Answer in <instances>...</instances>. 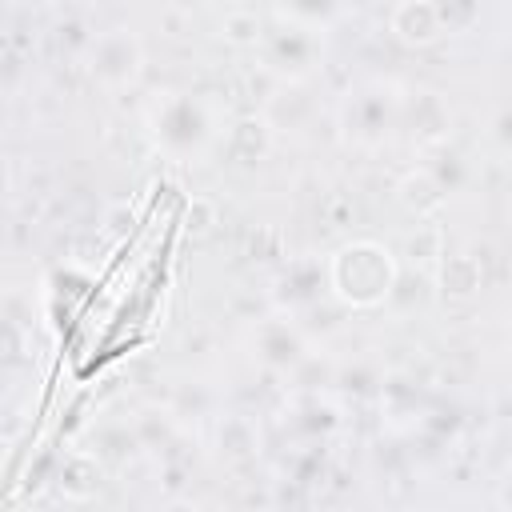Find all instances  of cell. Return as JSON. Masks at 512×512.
Listing matches in <instances>:
<instances>
[{
    "mask_svg": "<svg viewBox=\"0 0 512 512\" xmlns=\"http://www.w3.org/2000/svg\"><path fill=\"white\" fill-rule=\"evenodd\" d=\"M140 68V52H136V40L124 36V32H112V36H100L96 48H92V72L104 80V84H128Z\"/></svg>",
    "mask_w": 512,
    "mask_h": 512,
    "instance_id": "7a4b0ae2",
    "label": "cell"
},
{
    "mask_svg": "<svg viewBox=\"0 0 512 512\" xmlns=\"http://www.w3.org/2000/svg\"><path fill=\"white\" fill-rule=\"evenodd\" d=\"M396 272L380 244H352L332 260V288L352 304H376L388 296Z\"/></svg>",
    "mask_w": 512,
    "mask_h": 512,
    "instance_id": "6da1fadb",
    "label": "cell"
}]
</instances>
